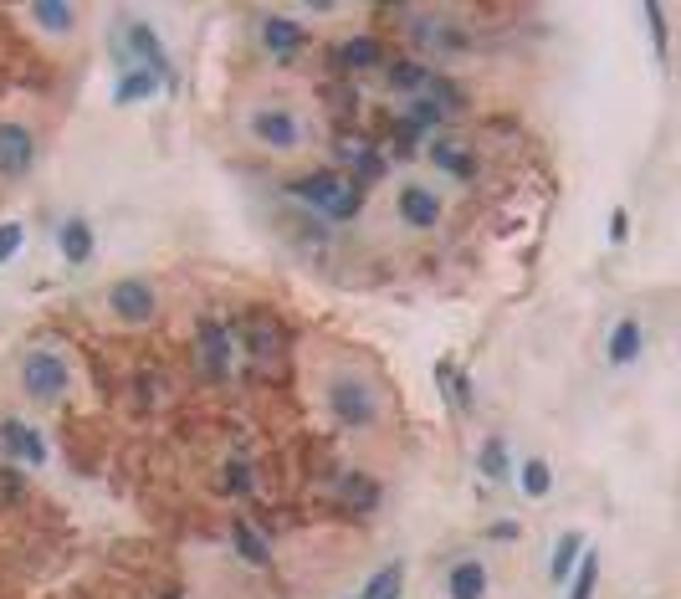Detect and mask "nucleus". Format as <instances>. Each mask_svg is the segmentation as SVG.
<instances>
[{
  "label": "nucleus",
  "instance_id": "obj_1",
  "mask_svg": "<svg viewBox=\"0 0 681 599\" xmlns=\"http://www.w3.org/2000/svg\"><path fill=\"white\" fill-rule=\"evenodd\" d=\"M297 200H308L313 210H323L328 221H354L359 216V185L344 180L338 169H313V175H303L292 185Z\"/></svg>",
  "mask_w": 681,
  "mask_h": 599
},
{
  "label": "nucleus",
  "instance_id": "obj_2",
  "mask_svg": "<svg viewBox=\"0 0 681 599\" xmlns=\"http://www.w3.org/2000/svg\"><path fill=\"white\" fill-rule=\"evenodd\" d=\"M328 405H333V415L344 420V425H369V420L379 415L374 390H369L364 379H354V374H338V379L328 384Z\"/></svg>",
  "mask_w": 681,
  "mask_h": 599
},
{
  "label": "nucleus",
  "instance_id": "obj_3",
  "mask_svg": "<svg viewBox=\"0 0 681 599\" xmlns=\"http://www.w3.org/2000/svg\"><path fill=\"white\" fill-rule=\"evenodd\" d=\"M21 384H26L31 400H57V395H67V364L47 349H36L21 364Z\"/></svg>",
  "mask_w": 681,
  "mask_h": 599
},
{
  "label": "nucleus",
  "instance_id": "obj_4",
  "mask_svg": "<svg viewBox=\"0 0 681 599\" xmlns=\"http://www.w3.org/2000/svg\"><path fill=\"white\" fill-rule=\"evenodd\" d=\"M108 308H113L123 323H149L159 303H154V287H149V282L123 277V282H113V292H108Z\"/></svg>",
  "mask_w": 681,
  "mask_h": 599
},
{
  "label": "nucleus",
  "instance_id": "obj_5",
  "mask_svg": "<svg viewBox=\"0 0 681 599\" xmlns=\"http://www.w3.org/2000/svg\"><path fill=\"white\" fill-rule=\"evenodd\" d=\"M31 164H36V139L26 134L21 123H0V175L21 180Z\"/></svg>",
  "mask_w": 681,
  "mask_h": 599
},
{
  "label": "nucleus",
  "instance_id": "obj_6",
  "mask_svg": "<svg viewBox=\"0 0 681 599\" xmlns=\"http://www.w3.org/2000/svg\"><path fill=\"white\" fill-rule=\"evenodd\" d=\"M200 364L210 379H226L231 374V333L221 318H200Z\"/></svg>",
  "mask_w": 681,
  "mask_h": 599
},
{
  "label": "nucleus",
  "instance_id": "obj_7",
  "mask_svg": "<svg viewBox=\"0 0 681 599\" xmlns=\"http://www.w3.org/2000/svg\"><path fill=\"white\" fill-rule=\"evenodd\" d=\"M251 134H257V144L292 149L297 139H303V128H297V118L287 108H257V113H251Z\"/></svg>",
  "mask_w": 681,
  "mask_h": 599
},
{
  "label": "nucleus",
  "instance_id": "obj_8",
  "mask_svg": "<svg viewBox=\"0 0 681 599\" xmlns=\"http://www.w3.org/2000/svg\"><path fill=\"white\" fill-rule=\"evenodd\" d=\"M395 205H400V216H405L415 231H425V226L441 221V200L425 190V185H405V190L395 195Z\"/></svg>",
  "mask_w": 681,
  "mask_h": 599
},
{
  "label": "nucleus",
  "instance_id": "obj_9",
  "mask_svg": "<svg viewBox=\"0 0 681 599\" xmlns=\"http://www.w3.org/2000/svg\"><path fill=\"white\" fill-rule=\"evenodd\" d=\"M0 441H6L11 456H21V461H31V466L47 461V446H41V436L31 431V425H6V431H0Z\"/></svg>",
  "mask_w": 681,
  "mask_h": 599
},
{
  "label": "nucleus",
  "instance_id": "obj_10",
  "mask_svg": "<svg viewBox=\"0 0 681 599\" xmlns=\"http://www.w3.org/2000/svg\"><path fill=\"white\" fill-rule=\"evenodd\" d=\"M635 354H641V323L620 318L610 333V364H635Z\"/></svg>",
  "mask_w": 681,
  "mask_h": 599
},
{
  "label": "nucleus",
  "instance_id": "obj_11",
  "mask_svg": "<svg viewBox=\"0 0 681 599\" xmlns=\"http://www.w3.org/2000/svg\"><path fill=\"white\" fill-rule=\"evenodd\" d=\"M57 241H62V256H67L72 267H77V262H88V256H93V226H88V221H67Z\"/></svg>",
  "mask_w": 681,
  "mask_h": 599
},
{
  "label": "nucleus",
  "instance_id": "obj_12",
  "mask_svg": "<svg viewBox=\"0 0 681 599\" xmlns=\"http://www.w3.org/2000/svg\"><path fill=\"white\" fill-rule=\"evenodd\" d=\"M262 41H267V52L287 57V52H297V47H303V26H292V21L272 16V21L262 26Z\"/></svg>",
  "mask_w": 681,
  "mask_h": 599
},
{
  "label": "nucleus",
  "instance_id": "obj_13",
  "mask_svg": "<svg viewBox=\"0 0 681 599\" xmlns=\"http://www.w3.org/2000/svg\"><path fill=\"white\" fill-rule=\"evenodd\" d=\"M123 36H129V41H123V47H129L134 57H144V67H149V72H159V77H164V52H159L154 31H149V26H129Z\"/></svg>",
  "mask_w": 681,
  "mask_h": 599
},
{
  "label": "nucleus",
  "instance_id": "obj_14",
  "mask_svg": "<svg viewBox=\"0 0 681 599\" xmlns=\"http://www.w3.org/2000/svg\"><path fill=\"white\" fill-rule=\"evenodd\" d=\"M159 82H164L159 72H149V67H134L129 77L118 82V93H113V98H118V103H139V98H154V93H159Z\"/></svg>",
  "mask_w": 681,
  "mask_h": 599
},
{
  "label": "nucleus",
  "instance_id": "obj_15",
  "mask_svg": "<svg viewBox=\"0 0 681 599\" xmlns=\"http://www.w3.org/2000/svg\"><path fill=\"white\" fill-rule=\"evenodd\" d=\"M487 594V569L482 564H456L451 569V599H482Z\"/></svg>",
  "mask_w": 681,
  "mask_h": 599
},
{
  "label": "nucleus",
  "instance_id": "obj_16",
  "mask_svg": "<svg viewBox=\"0 0 681 599\" xmlns=\"http://www.w3.org/2000/svg\"><path fill=\"white\" fill-rule=\"evenodd\" d=\"M441 118H446V108H441V103H415V108L400 118V139L410 144L415 134H425V128H441Z\"/></svg>",
  "mask_w": 681,
  "mask_h": 599
},
{
  "label": "nucleus",
  "instance_id": "obj_17",
  "mask_svg": "<svg viewBox=\"0 0 681 599\" xmlns=\"http://www.w3.org/2000/svg\"><path fill=\"white\" fill-rule=\"evenodd\" d=\"M594 579H600V553H579L569 574V599H594Z\"/></svg>",
  "mask_w": 681,
  "mask_h": 599
},
{
  "label": "nucleus",
  "instance_id": "obj_18",
  "mask_svg": "<svg viewBox=\"0 0 681 599\" xmlns=\"http://www.w3.org/2000/svg\"><path fill=\"white\" fill-rule=\"evenodd\" d=\"M579 553H584V548H579V538H574V533H564V538H559V548H553V569H548V579H553V584H569V574H574V564H579Z\"/></svg>",
  "mask_w": 681,
  "mask_h": 599
},
{
  "label": "nucleus",
  "instance_id": "obj_19",
  "mask_svg": "<svg viewBox=\"0 0 681 599\" xmlns=\"http://www.w3.org/2000/svg\"><path fill=\"white\" fill-rule=\"evenodd\" d=\"M400 594H405V569L400 564H385L364 589V599H400Z\"/></svg>",
  "mask_w": 681,
  "mask_h": 599
},
{
  "label": "nucleus",
  "instance_id": "obj_20",
  "mask_svg": "<svg viewBox=\"0 0 681 599\" xmlns=\"http://www.w3.org/2000/svg\"><path fill=\"white\" fill-rule=\"evenodd\" d=\"M31 21H36L41 31H52V36H67V31L77 26V11H72V6H31Z\"/></svg>",
  "mask_w": 681,
  "mask_h": 599
},
{
  "label": "nucleus",
  "instance_id": "obj_21",
  "mask_svg": "<svg viewBox=\"0 0 681 599\" xmlns=\"http://www.w3.org/2000/svg\"><path fill=\"white\" fill-rule=\"evenodd\" d=\"M231 538H236V548L246 553L251 564H267V543L257 538V528H251V523H231Z\"/></svg>",
  "mask_w": 681,
  "mask_h": 599
},
{
  "label": "nucleus",
  "instance_id": "obj_22",
  "mask_svg": "<svg viewBox=\"0 0 681 599\" xmlns=\"http://www.w3.org/2000/svg\"><path fill=\"white\" fill-rule=\"evenodd\" d=\"M338 62H344V67H374V62H379V47H374L369 36H354L349 47L338 52Z\"/></svg>",
  "mask_w": 681,
  "mask_h": 599
},
{
  "label": "nucleus",
  "instance_id": "obj_23",
  "mask_svg": "<svg viewBox=\"0 0 681 599\" xmlns=\"http://www.w3.org/2000/svg\"><path fill=\"white\" fill-rule=\"evenodd\" d=\"M425 77H431V72H425L420 62H395V67H390V82H395L400 93H420Z\"/></svg>",
  "mask_w": 681,
  "mask_h": 599
},
{
  "label": "nucleus",
  "instance_id": "obj_24",
  "mask_svg": "<svg viewBox=\"0 0 681 599\" xmlns=\"http://www.w3.org/2000/svg\"><path fill=\"white\" fill-rule=\"evenodd\" d=\"M548 487H553L548 461H528V466H523V492H528V497H548Z\"/></svg>",
  "mask_w": 681,
  "mask_h": 599
},
{
  "label": "nucleus",
  "instance_id": "obj_25",
  "mask_svg": "<svg viewBox=\"0 0 681 599\" xmlns=\"http://www.w3.org/2000/svg\"><path fill=\"white\" fill-rule=\"evenodd\" d=\"M482 472H487L492 482L507 477V451H502V441H487V446H482Z\"/></svg>",
  "mask_w": 681,
  "mask_h": 599
},
{
  "label": "nucleus",
  "instance_id": "obj_26",
  "mask_svg": "<svg viewBox=\"0 0 681 599\" xmlns=\"http://www.w3.org/2000/svg\"><path fill=\"white\" fill-rule=\"evenodd\" d=\"M344 497L359 502V507H374V502H379V487H374L369 477H344Z\"/></svg>",
  "mask_w": 681,
  "mask_h": 599
},
{
  "label": "nucleus",
  "instance_id": "obj_27",
  "mask_svg": "<svg viewBox=\"0 0 681 599\" xmlns=\"http://www.w3.org/2000/svg\"><path fill=\"white\" fill-rule=\"evenodd\" d=\"M431 159H436V164H446L451 175H461V180L472 175V164H466V154H461V149H451V144H436V149H431Z\"/></svg>",
  "mask_w": 681,
  "mask_h": 599
},
{
  "label": "nucleus",
  "instance_id": "obj_28",
  "mask_svg": "<svg viewBox=\"0 0 681 599\" xmlns=\"http://www.w3.org/2000/svg\"><path fill=\"white\" fill-rule=\"evenodd\" d=\"M21 241H26L21 221H0V262H11V256L21 251Z\"/></svg>",
  "mask_w": 681,
  "mask_h": 599
},
{
  "label": "nucleus",
  "instance_id": "obj_29",
  "mask_svg": "<svg viewBox=\"0 0 681 599\" xmlns=\"http://www.w3.org/2000/svg\"><path fill=\"white\" fill-rule=\"evenodd\" d=\"M251 349H257V359L277 354V333H267V323H257V328H251Z\"/></svg>",
  "mask_w": 681,
  "mask_h": 599
},
{
  "label": "nucleus",
  "instance_id": "obj_30",
  "mask_svg": "<svg viewBox=\"0 0 681 599\" xmlns=\"http://www.w3.org/2000/svg\"><path fill=\"white\" fill-rule=\"evenodd\" d=\"M226 487L231 492H251V477H246V466L236 461V466H226Z\"/></svg>",
  "mask_w": 681,
  "mask_h": 599
},
{
  "label": "nucleus",
  "instance_id": "obj_31",
  "mask_svg": "<svg viewBox=\"0 0 681 599\" xmlns=\"http://www.w3.org/2000/svg\"><path fill=\"white\" fill-rule=\"evenodd\" d=\"M625 231H630V221H625V210H620V216L610 221V236H615V241H625Z\"/></svg>",
  "mask_w": 681,
  "mask_h": 599
}]
</instances>
